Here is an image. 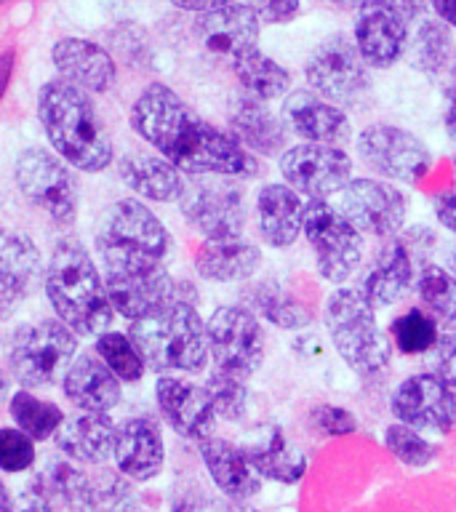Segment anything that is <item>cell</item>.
<instances>
[{"label":"cell","mask_w":456,"mask_h":512,"mask_svg":"<svg viewBox=\"0 0 456 512\" xmlns=\"http://www.w3.org/2000/svg\"><path fill=\"white\" fill-rule=\"evenodd\" d=\"M310 422L320 435H328V438H342L358 430V416L352 414L350 408L336 406V403H320L312 408Z\"/></svg>","instance_id":"cell-46"},{"label":"cell","mask_w":456,"mask_h":512,"mask_svg":"<svg viewBox=\"0 0 456 512\" xmlns=\"http://www.w3.org/2000/svg\"><path fill=\"white\" fill-rule=\"evenodd\" d=\"M387 3H392V6L398 8L400 14L406 16V22H411V19H416V16H422V11L427 8L430 0H387Z\"/></svg>","instance_id":"cell-55"},{"label":"cell","mask_w":456,"mask_h":512,"mask_svg":"<svg viewBox=\"0 0 456 512\" xmlns=\"http://www.w3.org/2000/svg\"><path fill=\"white\" fill-rule=\"evenodd\" d=\"M432 211H435V219H438L440 227L456 235V190L438 195L435 203H432Z\"/></svg>","instance_id":"cell-50"},{"label":"cell","mask_w":456,"mask_h":512,"mask_svg":"<svg viewBox=\"0 0 456 512\" xmlns=\"http://www.w3.org/2000/svg\"><path fill=\"white\" fill-rule=\"evenodd\" d=\"M75 347V334L62 320H40L16 328L8 344V366L27 387H51L70 366Z\"/></svg>","instance_id":"cell-8"},{"label":"cell","mask_w":456,"mask_h":512,"mask_svg":"<svg viewBox=\"0 0 456 512\" xmlns=\"http://www.w3.org/2000/svg\"><path fill=\"white\" fill-rule=\"evenodd\" d=\"M168 3L182 11H192V14H211L224 6H232L235 0H168Z\"/></svg>","instance_id":"cell-52"},{"label":"cell","mask_w":456,"mask_h":512,"mask_svg":"<svg viewBox=\"0 0 456 512\" xmlns=\"http://www.w3.org/2000/svg\"><path fill=\"white\" fill-rule=\"evenodd\" d=\"M280 118L286 123L288 134L299 136L310 144H336L342 147L352 136L350 115L328 99L318 96L310 88H296L283 99Z\"/></svg>","instance_id":"cell-19"},{"label":"cell","mask_w":456,"mask_h":512,"mask_svg":"<svg viewBox=\"0 0 456 512\" xmlns=\"http://www.w3.org/2000/svg\"><path fill=\"white\" fill-rule=\"evenodd\" d=\"M243 454L262 480H272L280 486H296L307 472V456L296 448L278 424H267L256 430L246 443H240Z\"/></svg>","instance_id":"cell-25"},{"label":"cell","mask_w":456,"mask_h":512,"mask_svg":"<svg viewBox=\"0 0 456 512\" xmlns=\"http://www.w3.org/2000/svg\"><path fill=\"white\" fill-rule=\"evenodd\" d=\"M6 390H8V382H6V376H3V371H0V400L6 398Z\"/></svg>","instance_id":"cell-61"},{"label":"cell","mask_w":456,"mask_h":512,"mask_svg":"<svg viewBox=\"0 0 456 512\" xmlns=\"http://www.w3.org/2000/svg\"><path fill=\"white\" fill-rule=\"evenodd\" d=\"M64 395L80 408V411H94L107 414L110 408L118 406L120 384L118 376L104 366L94 355H80L70 363L64 374Z\"/></svg>","instance_id":"cell-32"},{"label":"cell","mask_w":456,"mask_h":512,"mask_svg":"<svg viewBox=\"0 0 456 512\" xmlns=\"http://www.w3.org/2000/svg\"><path fill=\"white\" fill-rule=\"evenodd\" d=\"M131 126L179 171L192 176L251 179L259 174L256 155L224 128H216L184 104L176 91L152 83L139 94L131 110Z\"/></svg>","instance_id":"cell-1"},{"label":"cell","mask_w":456,"mask_h":512,"mask_svg":"<svg viewBox=\"0 0 456 512\" xmlns=\"http://www.w3.org/2000/svg\"><path fill=\"white\" fill-rule=\"evenodd\" d=\"M14 62H16V54L14 48H8L0 54V99L6 96V88L11 83V75H14Z\"/></svg>","instance_id":"cell-53"},{"label":"cell","mask_w":456,"mask_h":512,"mask_svg":"<svg viewBox=\"0 0 456 512\" xmlns=\"http://www.w3.org/2000/svg\"><path fill=\"white\" fill-rule=\"evenodd\" d=\"M328 3H334L339 8H358L363 0H328Z\"/></svg>","instance_id":"cell-59"},{"label":"cell","mask_w":456,"mask_h":512,"mask_svg":"<svg viewBox=\"0 0 456 512\" xmlns=\"http://www.w3.org/2000/svg\"><path fill=\"white\" fill-rule=\"evenodd\" d=\"M440 22H446L451 30H456V0H430Z\"/></svg>","instance_id":"cell-54"},{"label":"cell","mask_w":456,"mask_h":512,"mask_svg":"<svg viewBox=\"0 0 456 512\" xmlns=\"http://www.w3.org/2000/svg\"><path fill=\"white\" fill-rule=\"evenodd\" d=\"M104 288H107V299H110L112 310L120 312L128 320L147 318V315L163 310L171 302H190L182 294L187 286L176 283L174 275L163 264L144 267V270L107 272Z\"/></svg>","instance_id":"cell-17"},{"label":"cell","mask_w":456,"mask_h":512,"mask_svg":"<svg viewBox=\"0 0 456 512\" xmlns=\"http://www.w3.org/2000/svg\"><path fill=\"white\" fill-rule=\"evenodd\" d=\"M195 35L206 51L235 64L243 56L259 51L262 22L251 6L232 3L219 11H211V14H200L195 22Z\"/></svg>","instance_id":"cell-20"},{"label":"cell","mask_w":456,"mask_h":512,"mask_svg":"<svg viewBox=\"0 0 456 512\" xmlns=\"http://www.w3.org/2000/svg\"><path fill=\"white\" fill-rule=\"evenodd\" d=\"M206 336L208 355L222 371L248 379L264 363V328L248 307H216L206 323Z\"/></svg>","instance_id":"cell-13"},{"label":"cell","mask_w":456,"mask_h":512,"mask_svg":"<svg viewBox=\"0 0 456 512\" xmlns=\"http://www.w3.org/2000/svg\"><path fill=\"white\" fill-rule=\"evenodd\" d=\"M230 134L246 147L251 155L262 158H280L291 147L288 128L280 115L264 107V102L243 99L230 115Z\"/></svg>","instance_id":"cell-28"},{"label":"cell","mask_w":456,"mask_h":512,"mask_svg":"<svg viewBox=\"0 0 456 512\" xmlns=\"http://www.w3.org/2000/svg\"><path fill=\"white\" fill-rule=\"evenodd\" d=\"M283 184L307 200H328L350 184V152L336 144H291L278 158Z\"/></svg>","instance_id":"cell-12"},{"label":"cell","mask_w":456,"mask_h":512,"mask_svg":"<svg viewBox=\"0 0 456 512\" xmlns=\"http://www.w3.org/2000/svg\"><path fill=\"white\" fill-rule=\"evenodd\" d=\"M390 411L422 435H448L456 427V390L435 371L411 374L392 390Z\"/></svg>","instance_id":"cell-15"},{"label":"cell","mask_w":456,"mask_h":512,"mask_svg":"<svg viewBox=\"0 0 456 512\" xmlns=\"http://www.w3.org/2000/svg\"><path fill=\"white\" fill-rule=\"evenodd\" d=\"M446 267H448V270H451V275H454V278H456V246L451 248V251H448Z\"/></svg>","instance_id":"cell-60"},{"label":"cell","mask_w":456,"mask_h":512,"mask_svg":"<svg viewBox=\"0 0 456 512\" xmlns=\"http://www.w3.org/2000/svg\"><path fill=\"white\" fill-rule=\"evenodd\" d=\"M0 512H14V502H11V496H8V488L3 486V480H0Z\"/></svg>","instance_id":"cell-58"},{"label":"cell","mask_w":456,"mask_h":512,"mask_svg":"<svg viewBox=\"0 0 456 512\" xmlns=\"http://www.w3.org/2000/svg\"><path fill=\"white\" fill-rule=\"evenodd\" d=\"M216 512H262V510H256L254 504L248 502V499H224Z\"/></svg>","instance_id":"cell-57"},{"label":"cell","mask_w":456,"mask_h":512,"mask_svg":"<svg viewBox=\"0 0 456 512\" xmlns=\"http://www.w3.org/2000/svg\"><path fill=\"white\" fill-rule=\"evenodd\" d=\"M262 267V248L243 238L206 240L195 254V270L211 283H240Z\"/></svg>","instance_id":"cell-30"},{"label":"cell","mask_w":456,"mask_h":512,"mask_svg":"<svg viewBox=\"0 0 456 512\" xmlns=\"http://www.w3.org/2000/svg\"><path fill=\"white\" fill-rule=\"evenodd\" d=\"M302 235L315 254V270L326 283L344 286L360 270L366 240L328 200L304 203Z\"/></svg>","instance_id":"cell-7"},{"label":"cell","mask_w":456,"mask_h":512,"mask_svg":"<svg viewBox=\"0 0 456 512\" xmlns=\"http://www.w3.org/2000/svg\"><path fill=\"white\" fill-rule=\"evenodd\" d=\"M171 238L158 216L139 200H115L96 224V251L107 272L144 270L163 264Z\"/></svg>","instance_id":"cell-6"},{"label":"cell","mask_w":456,"mask_h":512,"mask_svg":"<svg viewBox=\"0 0 456 512\" xmlns=\"http://www.w3.org/2000/svg\"><path fill=\"white\" fill-rule=\"evenodd\" d=\"M432 360H435V374L446 379L456 390V328L440 331L438 344L432 350Z\"/></svg>","instance_id":"cell-47"},{"label":"cell","mask_w":456,"mask_h":512,"mask_svg":"<svg viewBox=\"0 0 456 512\" xmlns=\"http://www.w3.org/2000/svg\"><path fill=\"white\" fill-rule=\"evenodd\" d=\"M363 166L384 182L419 184L432 168V150L424 139L395 123H371L355 139Z\"/></svg>","instance_id":"cell-9"},{"label":"cell","mask_w":456,"mask_h":512,"mask_svg":"<svg viewBox=\"0 0 456 512\" xmlns=\"http://www.w3.org/2000/svg\"><path fill=\"white\" fill-rule=\"evenodd\" d=\"M16 184L56 224H72L78 214V184L62 160L46 150H27L16 160Z\"/></svg>","instance_id":"cell-16"},{"label":"cell","mask_w":456,"mask_h":512,"mask_svg":"<svg viewBox=\"0 0 456 512\" xmlns=\"http://www.w3.org/2000/svg\"><path fill=\"white\" fill-rule=\"evenodd\" d=\"M56 507H59V504L51 499V494L43 488L40 478H35L30 486H24V491L19 494V499H16L14 504V512H56Z\"/></svg>","instance_id":"cell-49"},{"label":"cell","mask_w":456,"mask_h":512,"mask_svg":"<svg viewBox=\"0 0 456 512\" xmlns=\"http://www.w3.org/2000/svg\"><path fill=\"white\" fill-rule=\"evenodd\" d=\"M382 443L400 464H406L411 470H422V467L438 459V446L427 435L411 430V427L400 422L384 427Z\"/></svg>","instance_id":"cell-41"},{"label":"cell","mask_w":456,"mask_h":512,"mask_svg":"<svg viewBox=\"0 0 456 512\" xmlns=\"http://www.w3.org/2000/svg\"><path fill=\"white\" fill-rule=\"evenodd\" d=\"M454 176H456V158H454Z\"/></svg>","instance_id":"cell-62"},{"label":"cell","mask_w":456,"mask_h":512,"mask_svg":"<svg viewBox=\"0 0 456 512\" xmlns=\"http://www.w3.org/2000/svg\"><path fill=\"white\" fill-rule=\"evenodd\" d=\"M440 339V323L424 307H408L390 320V342L403 355H427Z\"/></svg>","instance_id":"cell-37"},{"label":"cell","mask_w":456,"mask_h":512,"mask_svg":"<svg viewBox=\"0 0 456 512\" xmlns=\"http://www.w3.org/2000/svg\"><path fill=\"white\" fill-rule=\"evenodd\" d=\"M408 64L424 75H438L456 54L451 27L440 19H427L416 27L414 40H408Z\"/></svg>","instance_id":"cell-34"},{"label":"cell","mask_w":456,"mask_h":512,"mask_svg":"<svg viewBox=\"0 0 456 512\" xmlns=\"http://www.w3.org/2000/svg\"><path fill=\"white\" fill-rule=\"evenodd\" d=\"M11 416H14L16 427L30 435L32 440H46L56 435L59 424L64 422L62 408L48 403V400L35 398L32 392L19 390L11 398Z\"/></svg>","instance_id":"cell-39"},{"label":"cell","mask_w":456,"mask_h":512,"mask_svg":"<svg viewBox=\"0 0 456 512\" xmlns=\"http://www.w3.org/2000/svg\"><path fill=\"white\" fill-rule=\"evenodd\" d=\"M232 72L256 102L286 99L291 94V72L262 51H254V54L238 59L232 64Z\"/></svg>","instance_id":"cell-33"},{"label":"cell","mask_w":456,"mask_h":512,"mask_svg":"<svg viewBox=\"0 0 456 512\" xmlns=\"http://www.w3.org/2000/svg\"><path fill=\"white\" fill-rule=\"evenodd\" d=\"M35 462V446L30 435H24L16 427L0 430V470L3 472H24Z\"/></svg>","instance_id":"cell-45"},{"label":"cell","mask_w":456,"mask_h":512,"mask_svg":"<svg viewBox=\"0 0 456 512\" xmlns=\"http://www.w3.org/2000/svg\"><path fill=\"white\" fill-rule=\"evenodd\" d=\"M254 296L256 312L262 315L267 323L283 328V331H302L312 323L310 307H304L299 299H294L291 294H286L278 283H259V286L251 291Z\"/></svg>","instance_id":"cell-38"},{"label":"cell","mask_w":456,"mask_h":512,"mask_svg":"<svg viewBox=\"0 0 456 512\" xmlns=\"http://www.w3.org/2000/svg\"><path fill=\"white\" fill-rule=\"evenodd\" d=\"M115 464L128 480H152L158 478L166 464V446L163 432L147 416H131L115 427Z\"/></svg>","instance_id":"cell-23"},{"label":"cell","mask_w":456,"mask_h":512,"mask_svg":"<svg viewBox=\"0 0 456 512\" xmlns=\"http://www.w3.org/2000/svg\"><path fill=\"white\" fill-rule=\"evenodd\" d=\"M443 123H446V134L456 142V86L448 88L446 115H443Z\"/></svg>","instance_id":"cell-56"},{"label":"cell","mask_w":456,"mask_h":512,"mask_svg":"<svg viewBox=\"0 0 456 512\" xmlns=\"http://www.w3.org/2000/svg\"><path fill=\"white\" fill-rule=\"evenodd\" d=\"M248 6L262 24H286L299 14V0H251Z\"/></svg>","instance_id":"cell-48"},{"label":"cell","mask_w":456,"mask_h":512,"mask_svg":"<svg viewBox=\"0 0 456 512\" xmlns=\"http://www.w3.org/2000/svg\"><path fill=\"white\" fill-rule=\"evenodd\" d=\"M155 395H158L160 411L166 416V422L174 427L176 435L200 443L214 432L216 411L206 387L179 379V376L163 374L158 379Z\"/></svg>","instance_id":"cell-21"},{"label":"cell","mask_w":456,"mask_h":512,"mask_svg":"<svg viewBox=\"0 0 456 512\" xmlns=\"http://www.w3.org/2000/svg\"><path fill=\"white\" fill-rule=\"evenodd\" d=\"M56 446L75 462L104 464L115 451V424L107 414L80 411L59 424Z\"/></svg>","instance_id":"cell-29"},{"label":"cell","mask_w":456,"mask_h":512,"mask_svg":"<svg viewBox=\"0 0 456 512\" xmlns=\"http://www.w3.org/2000/svg\"><path fill=\"white\" fill-rule=\"evenodd\" d=\"M24 296L27 294L22 291V286H19V283H16V280L11 278L3 267H0V315L8 310H14V304L22 302Z\"/></svg>","instance_id":"cell-51"},{"label":"cell","mask_w":456,"mask_h":512,"mask_svg":"<svg viewBox=\"0 0 456 512\" xmlns=\"http://www.w3.org/2000/svg\"><path fill=\"white\" fill-rule=\"evenodd\" d=\"M120 176L131 190L155 203H179L187 190L182 171L171 160L147 152H128L120 160Z\"/></svg>","instance_id":"cell-31"},{"label":"cell","mask_w":456,"mask_h":512,"mask_svg":"<svg viewBox=\"0 0 456 512\" xmlns=\"http://www.w3.org/2000/svg\"><path fill=\"white\" fill-rule=\"evenodd\" d=\"M414 256L403 238L384 240V246L371 259V267L363 275L360 294L374 310H387L403 302L408 291H414Z\"/></svg>","instance_id":"cell-22"},{"label":"cell","mask_w":456,"mask_h":512,"mask_svg":"<svg viewBox=\"0 0 456 512\" xmlns=\"http://www.w3.org/2000/svg\"><path fill=\"white\" fill-rule=\"evenodd\" d=\"M46 294L56 315L75 334L102 336L112 323L104 280L78 240L56 243L46 275Z\"/></svg>","instance_id":"cell-3"},{"label":"cell","mask_w":456,"mask_h":512,"mask_svg":"<svg viewBox=\"0 0 456 512\" xmlns=\"http://www.w3.org/2000/svg\"><path fill=\"white\" fill-rule=\"evenodd\" d=\"M184 219L206 240L243 238L248 208L246 192L224 176H206L187 184L182 200Z\"/></svg>","instance_id":"cell-11"},{"label":"cell","mask_w":456,"mask_h":512,"mask_svg":"<svg viewBox=\"0 0 456 512\" xmlns=\"http://www.w3.org/2000/svg\"><path fill=\"white\" fill-rule=\"evenodd\" d=\"M414 291L432 318L446 328H456V278L448 267L435 262L422 264L416 272Z\"/></svg>","instance_id":"cell-35"},{"label":"cell","mask_w":456,"mask_h":512,"mask_svg":"<svg viewBox=\"0 0 456 512\" xmlns=\"http://www.w3.org/2000/svg\"><path fill=\"white\" fill-rule=\"evenodd\" d=\"M198 451L214 486L227 499H254L262 491V475L251 467L238 443L208 435L198 443Z\"/></svg>","instance_id":"cell-27"},{"label":"cell","mask_w":456,"mask_h":512,"mask_svg":"<svg viewBox=\"0 0 456 512\" xmlns=\"http://www.w3.org/2000/svg\"><path fill=\"white\" fill-rule=\"evenodd\" d=\"M38 112L46 134L70 166L96 174L112 163L110 131L83 88L67 80H51L38 96Z\"/></svg>","instance_id":"cell-2"},{"label":"cell","mask_w":456,"mask_h":512,"mask_svg":"<svg viewBox=\"0 0 456 512\" xmlns=\"http://www.w3.org/2000/svg\"><path fill=\"white\" fill-rule=\"evenodd\" d=\"M304 78L310 91L336 107H355L368 94V67L347 35L334 32L320 40L304 62Z\"/></svg>","instance_id":"cell-10"},{"label":"cell","mask_w":456,"mask_h":512,"mask_svg":"<svg viewBox=\"0 0 456 512\" xmlns=\"http://www.w3.org/2000/svg\"><path fill=\"white\" fill-rule=\"evenodd\" d=\"M62 80L83 88L86 94H104L115 83V62L102 46L83 38H62L51 51Z\"/></svg>","instance_id":"cell-26"},{"label":"cell","mask_w":456,"mask_h":512,"mask_svg":"<svg viewBox=\"0 0 456 512\" xmlns=\"http://www.w3.org/2000/svg\"><path fill=\"white\" fill-rule=\"evenodd\" d=\"M352 43L368 70H390L408 48V22L387 0H363Z\"/></svg>","instance_id":"cell-18"},{"label":"cell","mask_w":456,"mask_h":512,"mask_svg":"<svg viewBox=\"0 0 456 512\" xmlns=\"http://www.w3.org/2000/svg\"><path fill=\"white\" fill-rule=\"evenodd\" d=\"M331 347L350 371L374 379L390 368L392 342L376 323V310L360 294V288L339 286L328 294L323 310Z\"/></svg>","instance_id":"cell-5"},{"label":"cell","mask_w":456,"mask_h":512,"mask_svg":"<svg viewBox=\"0 0 456 512\" xmlns=\"http://www.w3.org/2000/svg\"><path fill=\"white\" fill-rule=\"evenodd\" d=\"M38 478L56 504H62L70 512H91V478L75 464L51 459Z\"/></svg>","instance_id":"cell-36"},{"label":"cell","mask_w":456,"mask_h":512,"mask_svg":"<svg viewBox=\"0 0 456 512\" xmlns=\"http://www.w3.org/2000/svg\"><path fill=\"white\" fill-rule=\"evenodd\" d=\"M336 208L360 232L376 240L398 238L408 214L406 195L392 182L376 176H358L339 192Z\"/></svg>","instance_id":"cell-14"},{"label":"cell","mask_w":456,"mask_h":512,"mask_svg":"<svg viewBox=\"0 0 456 512\" xmlns=\"http://www.w3.org/2000/svg\"><path fill=\"white\" fill-rule=\"evenodd\" d=\"M248 379L235 376L230 371L216 368L214 374L208 376V382L203 384L208 390V398L214 403L216 419L224 422H240L248 414Z\"/></svg>","instance_id":"cell-42"},{"label":"cell","mask_w":456,"mask_h":512,"mask_svg":"<svg viewBox=\"0 0 456 512\" xmlns=\"http://www.w3.org/2000/svg\"><path fill=\"white\" fill-rule=\"evenodd\" d=\"M96 352L102 355L112 374L123 382H139L144 376V360L136 352L134 342L123 334H102L96 342Z\"/></svg>","instance_id":"cell-44"},{"label":"cell","mask_w":456,"mask_h":512,"mask_svg":"<svg viewBox=\"0 0 456 512\" xmlns=\"http://www.w3.org/2000/svg\"><path fill=\"white\" fill-rule=\"evenodd\" d=\"M256 227L264 246L291 248L302 238L304 227V200L283 182H267L256 192Z\"/></svg>","instance_id":"cell-24"},{"label":"cell","mask_w":456,"mask_h":512,"mask_svg":"<svg viewBox=\"0 0 456 512\" xmlns=\"http://www.w3.org/2000/svg\"><path fill=\"white\" fill-rule=\"evenodd\" d=\"M136 499L134 486L123 472H107L91 478V512H134Z\"/></svg>","instance_id":"cell-43"},{"label":"cell","mask_w":456,"mask_h":512,"mask_svg":"<svg viewBox=\"0 0 456 512\" xmlns=\"http://www.w3.org/2000/svg\"><path fill=\"white\" fill-rule=\"evenodd\" d=\"M0 3H8V0H0Z\"/></svg>","instance_id":"cell-63"},{"label":"cell","mask_w":456,"mask_h":512,"mask_svg":"<svg viewBox=\"0 0 456 512\" xmlns=\"http://www.w3.org/2000/svg\"><path fill=\"white\" fill-rule=\"evenodd\" d=\"M0 267L22 286L27 294L40 272V254L35 243L22 232L0 230Z\"/></svg>","instance_id":"cell-40"},{"label":"cell","mask_w":456,"mask_h":512,"mask_svg":"<svg viewBox=\"0 0 456 512\" xmlns=\"http://www.w3.org/2000/svg\"><path fill=\"white\" fill-rule=\"evenodd\" d=\"M128 339L144 366L158 374H198L208 363L206 323L190 302H171L163 310L131 323Z\"/></svg>","instance_id":"cell-4"}]
</instances>
